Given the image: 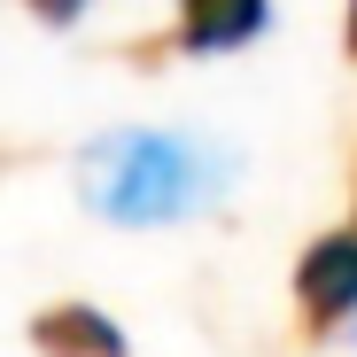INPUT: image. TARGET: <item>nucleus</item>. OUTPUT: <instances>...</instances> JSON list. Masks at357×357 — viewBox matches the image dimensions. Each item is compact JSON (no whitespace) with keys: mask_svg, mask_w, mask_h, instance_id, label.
I'll return each instance as SVG.
<instances>
[{"mask_svg":"<svg viewBox=\"0 0 357 357\" xmlns=\"http://www.w3.org/2000/svg\"><path fill=\"white\" fill-rule=\"evenodd\" d=\"M233 187V148L202 132H101L78 148V202L109 225H171L195 218Z\"/></svg>","mask_w":357,"mask_h":357,"instance_id":"1","label":"nucleus"},{"mask_svg":"<svg viewBox=\"0 0 357 357\" xmlns=\"http://www.w3.org/2000/svg\"><path fill=\"white\" fill-rule=\"evenodd\" d=\"M295 319H303L311 342L334 334L342 319H357V225L303 241V257H295Z\"/></svg>","mask_w":357,"mask_h":357,"instance_id":"2","label":"nucleus"},{"mask_svg":"<svg viewBox=\"0 0 357 357\" xmlns=\"http://www.w3.org/2000/svg\"><path fill=\"white\" fill-rule=\"evenodd\" d=\"M264 24H272V0H178V16H171V39H163V47H187V54H233V47L264 39Z\"/></svg>","mask_w":357,"mask_h":357,"instance_id":"3","label":"nucleus"},{"mask_svg":"<svg viewBox=\"0 0 357 357\" xmlns=\"http://www.w3.org/2000/svg\"><path fill=\"white\" fill-rule=\"evenodd\" d=\"M31 349L39 357H132L125 326L101 303H47V311H31Z\"/></svg>","mask_w":357,"mask_h":357,"instance_id":"4","label":"nucleus"},{"mask_svg":"<svg viewBox=\"0 0 357 357\" xmlns=\"http://www.w3.org/2000/svg\"><path fill=\"white\" fill-rule=\"evenodd\" d=\"M24 8H31L39 24H70V16H86V0H24Z\"/></svg>","mask_w":357,"mask_h":357,"instance_id":"5","label":"nucleus"},{"mask_svg":"<svg viewBox=\"0 0 357 357\" xmlns=\"http://www.w3.org/2000/svg\"><path fill=\"white\" fill-rule=\"evenodd\" d=\"M342 54L357 63V0H349V16H342Z\"/></svg>","mask_w":357,"mask_h":357,"instance_id":"6","label":"nucleus"}]
</instances>
